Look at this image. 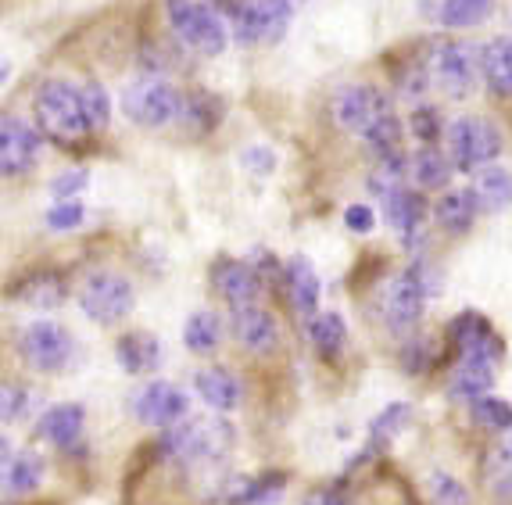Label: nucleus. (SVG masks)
Masks as SVG:
<instances>
[{
	"label": "nucleus",
	"mask_w": 512,
	"mask_h": 505,
	"mask_svg": "<svg viewBox=\"0 0 512 505\" xmlns=\"http://www.w3.org/2000/svg\"><path fill=\"white\" fill-rule=\"evenodd\" d=\"M430 294H437V276L423 262H412L402 276H394L384 294V316L391 330H412Z\"/></svg>",
	"instance_id": "20e7f679"
},
{
	"label": "nucleus",
	"mask_w": 512,
	"mask_h": 505,
	"mask_svg": "<svg viewBox=\"0 0 512 505\" xmlns=\"http://www.w3.org/2000/svg\"><path fill=\"white\" fill-rule=\"evenodd\" d=\"M308 337L316 344V351L323 359H337L348 344V326L337 312H326V316H312V326H308Z\"/></svg>",
	"instance_id": "cd10ccee"
},
{
	"label": "nucleus",
	"mask_w": 512,
	"mask_h": 505,
	"mask_svg": "<svg viewBox=\"0 0 512 505\" xmlns=\"http://www.w3.org/2000/svg\"><path fill=\"white\" fill-rule=\"evenodd\" d=\"M11 455H15V452H11V441L4 434H0V473H4V466L11 463Z\"/></svg>",
	"instance_id": "09e8293b"
},
{
	"label": "nucleus",
	"mask_w": 512,
	"mask_h": 505,
	"mask_svg": "<svg viewBox=\"0 0 512 505\" xmlns=\"http://www.w3.org/2000/svg\"><path fill=\"white\" fill-rule=\"evenodd\" d=\"M72 355V337L65 326L51 323V319H36L22 334V359L36 373H58Z\"/></svg>",
	"instance_id": "9b49d317"
},
{
	"label": "nucleus",
	"mask_w": 512,
	"mask_h": 505,
	"mask_svg": "<svg viewBox=\"0 0 512 505\" xmlns=\"http://www.w3.org/2000/svg\"><path fill=\"white\" fill-rule=\"evenodd\" d=\"M412 137L423 140V144H434L441 137V115L434 108H419L412 112Z\"/></svg>",
	"instance_id": "ea45409f"
},
{
	"label": "nucleus",
	"mask_w": 512,
	"mask_h": 505,
	"mask_svg": "<svg viewBox=\"0 0 512 505\" xmlns=\"http://www.w3.org/2000/svg\"><path fill=\"white\" fill-rule=\"evenodd\" d=\"M197 394L205 398V405H212L215 412H230L240 402V384L230 377V369H201L197 373Z\"/></svg>",
	"instance_id": "393cba45"
},
{
	"label": "nucleus",
	"mask_w": 512,
	"mask_h": 505,
	"mask_svg": "<svg viewBox=\"0 0 512 505\" xmlns=\"http://www.w3.org/2000/svg\"><path fill=\"white\" fill-rule=\"evenodd\" d=\"M83 187H86V172L72 169V172H61L58 180L51 183V194L58 197V201H69V197H76Z\"/></svg>",
	"instance_id": "79ce46f5"
},
{
	"label": "nucleus",
	"mask_w": 512,
	"mask_h": 505,
	"mask_svg": "<svg viewBox=\"0 0 512 505\" xmlns=\"http://www.w3.org/2000/svg\"><path fill=\"white\" fill-rule=\"evenodd\" d=\"M430 359H434V348H430V341H412L409 348L402 351V366L409 369L412 377H416V373H423V369L430 366Z\"/></svg>",
	"instance_id": "a19ab883"
},
{
	"label": "nucleus",
	"mask_w": 512,
	"mask_h": 505,
	"mask_svg": "<svg viewBox=\"0 0 512 505\" xmlns=\"http://www.w3.org/2000/svg\"><path fill=\"white\" fill-rule=\"evenodd\" d=\"M233 445V427L215 420V416H197L187 423H172V430L162 437V452L172 463H212L222 459Z\"/></svg>",
	"instance_id": "f257e3e1"
},
{
	"label": "nucleus",
	"mask_w": 512,
	"mask_h": 505,
	"mask_svg": "<svg viewBox=\"0 0 512 505\" xmlns=\"http://www.w3.org/2000/svg\"><path fill=\"white\" fill-rule=\"evenodd\" d=\"M412 180L423 190H441L452 183V162L437 151V147H423L412 155Z\"/></svg>",
	"instance_id": "bb28decb"
},
{
	"label": "nucleus",
	"mask_w": 512,
	"mask_h": 505,
	"mask_svg": "<svg viewBox=\"0 0 512 505\" xmlns=\"http://www.w3.org/2000/svg\"><path fill=\"white\" fill-rule=\"evenodd\" d=\"M40 162V133L15 115H0V176H26Z\"/></svg>",
	"instance_id": "f8f14e48"
},
{
	"label": "nucleus",
	"mask_w": 512,
	"mask_h": 505,
	"mask_svg": "<svg viewBox=\"0 0 512 505\" xmlns=\"http://www.w3.org/2000/svg\"><path fill=\"white\" fill-rule=\"evenodd\" d=\"M409 420H412V409L405 402L387 405V409L373 420V427H369V441H373V452H380V448L391 445L394 437H398L405 427H409Z\"/></svg>",
	"instance_id": "2f4dec72"
},
{
	"label": "nucleus",
	"mask_w": 512,
	"mask_h": 505,
	"mask_svg": "<svg viewBox=\"0 0 512 505\" xmlns=\"http://www.w3.org/2000/svg\"><path fill=\"white\" fill-rule=\"evenodd\" d=\"M83 205H79L76 197H69V201H58V205L47 212V226L51 230H58V233H69V230H76L79 223H83Z\"/></svg>",
	"instance_id": "4c0bfd02"
},
{
	"label": "nucleus",
	"mask_w": 512,
	"mask_h": 505,
	"mask_svg": "<svg viewBox=\"0 0 512 505\" xmlns=\"http://www.w3.org/2000/svg\"><path fill=\"white\" fill-rule=\"evenodd\" d=\"M430 72H434V83L448 97H466L480 76L477 47H470L466 40H444L434 51V58H430Z\"/></svg>",
	"instance_id": "1a4fd4ad"
},
{
	"label": "nucleus",
	"mask_w": 512,
	"mask_h": 505,
	"mask_svg": "<svg viewBox=\"0 0 512 505\" xmlns=\"http://www.w3.org/2000/svg\"><path fill=\"white\" fill-rule=\"evenodd\" d=\"M133 283L126 280V276L119 273H97L90 276V280L83 283V291H79V305H83V312L94 323H119V319H126L129 312H133Z\"/></svg>",
	"instance_id": "6e6552de"
},
{
	"label": "nucleus",
	"mask_w": 512,
	"mask_h": 505,
	"mask_svg": "<svg viewBox=\"0 0 512 505\" xmlns=\"http://www.w3.org/2000/svg\"><path fill=\"white\" fill-rule=\"evenodd\" d=\"M362 140H366L380 158L398 155V147H402V122H398V115L394 112H387L384 119H376L373 126L366 129V137Z\"/></svg>",
	"instance_id": "72a5a7b5"
},
{
	"label": "nucleus",
	"mask_w": 512,
	"mask_h": 505,
	"mask_svg": "<svg viewBox=\"0 0 512 505\" xmlns=\"http://www.w3.org/2000/svg\"><path fill=\"white\" fill-rule=\"evenodd\" d=\"M473 219H477V197H473L470 187L452 190V194H444L441 201H437V223L452 233V237L470 233Z\"/></svg>",
	"instance_id": "b1692460"
},
{
	"label": "nucleus",
	"mask_w": 512,
	"mask_h": 505,
	"mask_svg": "<svg viewBox=\"0 0 512 505\" xmlns=\"http://www.w3.org/2000/svg\"><path fill=\"white\" fill-rule=\"evenodd\" d=\"M344 223H348V230L351 233H373V226H376V215H373V208L369 205H351L348 212H344Z\"/></svg>",
	"instance_id": "37998d69"
},
{
	"label": "nucleus",
	"mask_w": 512,
	"mask_h": 505,
	"mask_svg": "<svg viewBox=\"0 0 512 505\" xmlns=\"http://www.w3.org/2000/svg\"><path fill=\"white\" fill-rule=\"evenodd\" d=\"M391 112V101H387L384 90H376V86H344L341 94L333 97V119L337 126L355 133V137H366V129L373 126L376 119H384Z\"/></svg>",
	"instance_id": "9d476101"
},
{
	"label": "nucleus",
	"mask_w": 512,
	"mask_h": 505,
	"mask_svg": "<svg viewBox=\"0 0 512 505\" xmlns=\"http://www.w3.org/2000/svg\"><path fill=\"white\" fill-rule=\"evenodd\" d=\"M11 294L18 301H26V305H33V309H58L65 301V280L58 273H51V269H40V273L15 283V291H8V298Z\"/></svg>",
	"instance_id": "412c9836"
},
{
	"label": "nucleus",
	"mask_w": 512,
	"mask_h": 505,
	"mask_svg": "<svg viewBox=\"0 0 512 505\" xmlns=\"http://www.w3.org/2000/svg\"><path fill=\"white\" fill-rule=\"evenodd\" d=\"M452 344L459 348L462 359L487 362V366H495V362L505 355V341L495 334L491 319H484L480 312H462V316H455Z\"/></svg>",
	"instance_id": "ddd939ff"
},
{
	"label": "nucleus",
	"mask_w": 512,
	"mask_h": 505,
	"mask_svg": "<svg viewBox=\"0 0 512 505\" xmlns=\"http://www.w3.org/2000/svg\"><path fill=\"white\" fill-rule=\"evenodd\" d=\"M83 423H86L83 405L76 402L54 405V409H47L40 416V437L58 448H72L83 437Z\"/></svg>",
	"instance_id": "6ab92c4d"
},
{
	"label": "nucleus",
	"mask_w": 512,
	"mask_h": 505,
	"mask_svg": "<svg viewBox=\"0 0 512 505\" xmlns=\"http://www.w3.org/2000/svg\"><path fill=\"white\" fill-rule=\"evenodd\" d=\"M491 15V0H441L437 22L448 29H473Z\"/></svg>",
	"instance_id": "c756f323"
},
{
	"label": "nucleus",
	"mask_w": 512,
	"mask_h": 505,
	"mask_svg": "<svg viewBox=\"0 0 512 505\" xmlns=\"http://www.w3.org/2000/svg\"><path fill=\"white\" fill-rule=\"evenodd\" d=\"M180 104H183L180 90L154 76L129 83L126 94H122V112L137 122V126H147V129H162V126H169L172 119H180Z\"/></svg>",
	"instance_id": "39448f33"
},
{
	"label": "nucleus",
	"mask_w": 512,
	"mask_h": 505,
	"mask_svg": "<svg viewBox=\"0 0 512 505\" xmlns=\"http://www.w3.org/2000/svg\"><path fill=\"white\" fill-rule=\"evenodd\" d=\"M244 165H251V169H255L258 176H265V172L273 169V155H269L265 147H251L248 155H244Z\"/></svg>",
	"instance_id": "a18cd8bd"
},
{
	"label": "nucleus",
	"mask_w": 512,
	"mask_h": 505,
	"mask_svg": "<svg viewBox=\"0 0 512 505\" xmlns=\"http://www.w3.org/2000/svg\"><path fill=\"white\" fill-rule=\"evenodd\" d=\"M29 394L18 384H0V423H15L26 416Z\"/></svg>",
	"instance_id": "58836bf2"
},
{
	"label": "nucleus",
	"mask_w": 512,
	"mask_h": 505,
	"mask_svg": "<svg viewBox=\"0 0 512 505\" xmlns=\"http://www.w3.org/2000/svg\"><path fill=\"white\" fill-rule=\"evenodd\" d=\"M115 359H119V366L126 369L129 377H147L162 362V344H158V337L137 330V334L122 337L119 348H115Z\"/></svg>",
	"instance_id": "aec40b11"
},
{
	"label": "nucleus",
	"mask_w": 512,
	"mask_h": 505,
	"mask_svg": "<svg viewBox=\"0 0 512 505\" xmlns=\"http://www.w3.org/2000/svg\"><path fill=\"white\" fill-rule=\"evenodd\" d=\"M233 334L244 348L265 355L276 348V319L255 305H240V309H233Z\"/></svg>",
	"instance_id": "dca6fc26"
},
{
	"label": "nucleus",
	"mask_w": 512,
	"mask_h": 505,
	"mask_svg": "<svg viewBox=\"0 0 512 505\" xmlns=\"http://www.w3.org/2000/svg\"><path fill=\"white\" fill-rule=\"evenodd\" d=\"M405 187V158L402 155H387L380 162V169L373 172V180H369V190L380 197L394 194V190Z\"/></svg>",
	"instance_id": "c9c22d12"
},
{
	"label": "nucleus",
	"mask_w": 512,
	"mask_h": 505,
	"mask_svg": "<svg viewBox=\"0 0 512 505\" xmlns=\"http://www.w3.org/2000/svg\"><path fill=\"white\" fill-rule=\"evenodd\" d=\"M301 505H348V498L337 488H316V491H308Z\"/></svg>",
	"instance_id": "c03bdc74"
},
{
	"label": "nucleus",
	"mask_w": 512,
	"mask_h": 505,
	"mask_svg": "<svg viewBox=\"0 0 512 505\" xmlns=\"http://www.w3.org/2000/svg\"><path fill=\"white\" fill-rule=\"evenodd\" d=\"M502 459H505V466H512V423H509V427H505L502 430Z\"/></svg>",
	"instance_id": "de8ad7c7"
},
{
	"label": "nucleus",
	"mask_w": 512,
	"mask_h": 505,
	"mask_svg": "<svg viewBox=\"0 0 512 505\" xmlns=\"http://www.w3.org/2000/svg\"><path fill=\"white\" fill-rule=\"evenodd\" d=\"M11 76V65H8V61H4V58H0V83H4V79H8Z\"/></svg>",
	"instance_id": "8fccbe9b"
},
{
	"label": "nucleus",
	"mask_w": 512,
	"mask_h": 505,
	"mask_svg": "<svg viewBox=\"0 0 512 505\" xmlns=\"http://www.w3.org/2000/svg\"><path fill=\"white\" fill-rule=\"evenodd\" d=\"M384 215H387V223L398 233H405V240H409L412 233H419V223H423V215H427V201L402 187L384 197Z\"/></svg>",
	"instance_id": "4be33fe9"
},
{
	"label": "nucleus",
	"mask_w": 512,
	"mask_h": 505,
	"mask_svg": "<svg viewBox=\"0 0 512 505\" xmlns=\"http://www.w3.org/2000/svg\"><path fill=\"white\" fill-rule=\"evenodd\" d=\"M495 366H487V362H470L462 359V366L452 373V384H448V394H452V402H462L470 405L477 402L480 394L491 391V384H495Z\"/></svg>",
	"instance_id": "5701e85b"
},
{
	"label": "nucleus",
	"mask_w": 512,
	"mask_h": 505,
	"mask_svg": "<svg viewBox=\"0 0 512 505\" xmlns=\"http://www.w3.org/2000/svg\"><path fill=\"white\" fill-rule=\"evenodd\" d=\"M495 498L502 505H512V473H505V477L495 484Z\"/></svg>",
	"instance_id": "49530a36"
},
{
	"label": "nucleus",
	"mask_w": 512,
	"mask_h": 505,
	"mask_svg": "<svg viewBox=\"0 0 512 505\" xmlns=\"http://www.w3.org/2000/svg\"><path fill=\"white\" fill-rule=\"evenodd\" d=\"M219 337H222V326L215 312H194L187 319V330H183V341L194 355H212L219 348Z\"/></svg>",
	"instance_id": "7c9ffc66"
},
{
	"label": "nucleus",
	"mask_w": 512,
	"mask_h": 505,
	"mask_svg": "<svg viewBox=\"0 0 512 505\" xmlns=\"http://www.w3.org/2000/svg\"><path fill=\"white\" fill-rule=\"evenodd\" d=\"M480 76L495 97H512V36H495L480 51Z\"/></svg>",
	"instance_id": "f3484780"
},
{
	"label": "nucleus",
	"mask_w": 512,
	"mask_h": 505,
	"mask_svg": "<svg viewBox=\"0 0 512 505\" xmlns=\"http://www.w3.org/2000/svg\"><path fill=\"white\" fill-rule=\"evenodd\" d=\"M294 18V0H240L233 11V36L244 47L276 43Z\"/></svg>",
	"instance_id": "0eeeda50"
},
{
	"label": "nucleus",
	"mask_w": 512,
	"mask_h": 505,
	"mask_svg": "<svg viewBox=\"0 0 512 505\" xmlns=\"http://www.w3.org/2000/svg\"><path fill=\"white\" fill-rule=\"evenodd\" d=\"M470 409H473V420H477L484 430H491V434H502V430L512 423V405L505 402V398L480 394L477 402H470Z\"/></svg>",
	"instance_id": "f704fd0d"
},
{
	"label": "nucleus",
	"mask_w": 512,
	"mask_h": 505,
	"mask_svg": "<svg viewBox=\"0 0 512 505\" xmlns=\"http://www.w3.org/2000/svg\"><path fill=\"white\" fill-rule=\"evenodd\" d=\"M169 26L190 51L215 58L226 51V22L201 0H169Z\"/></svg>",
	"instance_id": "7ed1b4c3"
},
{
	"label": "nucleus",
	"mask_w": 512,
	"mask_h": 505,
	"mask_svg": "<svg viewBox=\"0 0 512 505\" xmlns=\"http://www.w3.org/2000/svg\"><path fill=\"white\" fill-rule=\"evenodd\" d=\"M212 283L222 298L230 301L233 309L240 305H255L262 283H258V273L248 266V262H237V258H222L219 266L212 269Z\"/></svg>",
	"instance_id": "2eb2a0df"
},
{
	"label": "nucleus",
	"mask_w": 512,
	"mask_h": 505,
	"mask_svg": "<svg viewBox=\"0 0 512 505\" xmlns=\"http://www.w3.org/2000/svg\"><path fill=\"white\" fill-rule=\"evenodd\" d=\"M430 498L434 505H470V491L452 473H430Z\"/></svg>",
	"instance_id": "e433bc0d"
},
{
	"label": "nucleus",
	"mask_w": 512,
	"mask_h": 505,
	"mask_svg": "<svg viewBox=\"0 0 512 505\" xmlns=\"http://www.w3.org/2000/svg\"><path fill=\"white\" fill-rule=\"evenodd\" d=\"M36 126L58 144H76L86 133L83 108H79V90H72L69 83H43L40 94L33 101Z\"/></svg>",
	"instance_id": "f03ea898"
},
{
	"label": "nucleus",
	"mask_w": 512,
	"mask_h": 505,
	"mask_svg": "<svg viewBox=\"0 0 512 505\" xmlns=\"http://www.w3.org/2000/svg\"><path fill=\"white\" fill-rule=\"evenodd\" d=\"M43 480V459L36 452H18L11 455V463L4 466V488L15 491V495H26L36 491Z\"/></svg>",
	"instance_id": "c85d7f7f"
},
{
	"label": "nucleus",
	"mask_w": 512,
	"mask_h": 505,
	"mask_svg": "<svg viewBox=\"0 0 512 505\" xmlns=\"http://www.w3.org/2000/svg\"><path fill=\"white\" fill-rule=\"evenodd\" d=\"M287 298H291V309L298 316H316V305H319V291H323V283H319L316 269L308 258H291L287 262Z\"/></svg>",
	"instance_id": "a211bd4d"
},
{
	"label": "nucleus",
	"mask_w": 512,
	"mask_h": 505,
	"mask_svg": "<svg viewBox=\"0 0 512 505\" xmlns=\"http://www.w3.org/2000/svg\"><path fill=\"white\" fill-rule=\"evenodd\" d=\"M473 197H477V208H487V212H502V208H509L512 205V172L498 169V165L480 169Z\"/></svg>",
	"instance_id": "a878e982"
},
{
	"label": "nucleus",
	"mask_w": 512,
	"mask_h": 505,
	"mask_svg": "<svg viewBox=\"0 0 512 505\" xmlns=\"http://www.w3.org/2000/svg\"><path fill=\"white\" fill-rule=\"evenodd\" d=\"M137 416L147 427H172V423L187 420V394L165 380H154L140 391Z\"/></svg>",
	"instance_id": "4468645a"
},
{
	"label": "nucleus",
	"mask_w": 512,
	"mask_h": 505,
	"mask_svg": "<svg viewBox=\"0 0 512 505\" xmlns=\"http://www.w3.org/2000/svg\"><path fill=\"white\" fill-rule=\"evenodd\" d=\"M79 108H83V122H86V133H97V129L108 126L111 119V97L101 83H86L79 90Z\"/></svg>",
	"instance_id": "473e14b6"
},
{
	"label": "nucleus",
	"mask_w": 512,
	"mask_h": 505,
	"mask_svg": "<svg viewBox=\"0 0 512 505\" xmlns=\"http://www.w3.org/2000/svg\"><path fill=\"white\" fill-rule=\"evenodd\" d=\"M448 151H452L448 162L455 169H484L502 151V133H498L495 122L480 119V115H466V119H455L452 129H448Z\"/></svg>",
	"instance_id": "423d86ee"
}]
</instances>
